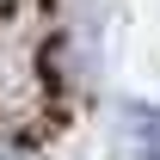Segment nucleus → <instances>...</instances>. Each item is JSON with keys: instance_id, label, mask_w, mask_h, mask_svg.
I'll return each instance as SVG.
<instances>
[{"instance_id": "1", "label": "nucleus", "mask_w": 160, "mask_h": 160, "mask_svg": "<svg viewBox=\"0 0 160 160\" xmlns=\"http://www.w3.org/2000/svg\"><path fill=\"white\" fill-rule=\"evenodd\" d=\"M148 129H154V136H142V160H160V117L148 123Z\"/></svg>"}, {"instance_id": "2", "label": "nucleus", "mask_w": 160, "mask_h": 160, "mask_svg": "<svg viewBox=\"0 0 160 160\" xmlns=\"http://www.w3.org/2000/svg\"><path fill=\"white\" fill-rule=\"evenodd\" d=\"M0 160H37V154H25V148H0Z\"/></svg>"}]
</instances>
